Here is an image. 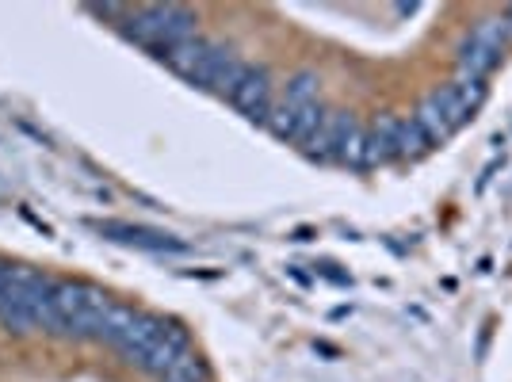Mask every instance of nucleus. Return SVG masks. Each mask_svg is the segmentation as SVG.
Returning <instances> with one entry per match:
<instances>
[{"label": "nucleus", "instance_id": "6ab92c4d", "mask_svg": "<svg viewBox=\"0 0 512 382\" xmlns=\"http://www.w3.org/2000/svg\"><path fill=\"white\" fill-rule=\"evenodd\" d=\"M363 153H367V127L356 119L341 146V165H348V169H363Z\"/></svg>", "mask_w": 512, "mask_h": 382}, {"label": "nucleus", "instance_id": "7ed1b4c3", "mask_svg": "<svg viewBox=\"0 0 512 382\" xmlns=\"http://www.w3.org/2000/svg\"><path fill=\"white\" fill-rule=\"evenodd\" d=\"M195 23H199L195 12L184 4H150V8H138L123 20V35L134 39L138 46H146L157 58H165L172 46L199 35Z\"/></svg>", "mask_w": 512, "mask_h": 382}, {"label": "nucleus", "instance_id": "2eb2a0df", "mask_svg": "<svg viewBox=\"0 0 512 382\" xmlns=\"http://www.w3.org/2000/svg\"><path fill=\"white\" fill-rule=\"evenodd\" d=\"M138 318H142V310L123 306V302H111L104 321H100V329H96V340H100V344H111V348H119V344L127 340L130 329H134V321Z\"/></svg>", "mask_w": 512, "mask_h": 382}, {"label": "nucleus", "instance_id": "6e6552de", "mask_svg": "<svg viewBox=\"0 0 512 382\" xmlns=\"http://www.w3.org/2000/svg\"><path fill=\"white\" fill-rule=\"evenodd\" d=\"M352 123H356L352 111H325L318 130L306 138L302 153H306L310 161H341V146H344V138H348V130H352Z\"/></svg>", "mask_w": 512, "mask_h": 382}, {"label": "nucleus", "instance_id": "9b49d317", "mask_svg": "<svg viewBox=\"0 0 512 382\" xmlns=\"http://www.w3.org/2000/svg\"><path fill=\"white\" fill-rule=\"evenodd\" d=\"M88 295V283H77V279H58L54 291H50V333H69L73 318L81 314Z\"/></svg>", "mask_w": 512, "mask_h": 382}, {"label": "nucleus", "instance_id": "ddd939ff", "mask_svg": "<svg viewBox=\"0 0 512 382\" xmlns=\"http://www.w3.org/2000/svg\"><path fill=\"white\" fill-rule=\"evenodd\" d=\"M169 329V321L157 318V314H142V318L134 321V329L127 333V340L119 344V356L127 363H134V367H142V360L153 352V344L161 340V333Z\"/></svg>", "mask_w": 512, "mask_h": 382}, {"label": "nucleus", "instance_id": "39448f33", "mask_svg": "<svg viewBox=\"0 0 512 382\" xmlns=\"http://www.w3.org/2000/svg\"><path fill=\"white\" fill-rule=\"evenodd\" d=\"M226 54H230V46L214 43V39H203V35H192V39H184L180 46H172L161 62L169 65L172 73H180L188 85L207 88L214 77V69L222 65Z\"/></svg>", "mask_w": 512, "mask_h": 382}, {"label": "nucleus", "instance_id": "20e7f679", "mask_svg": "<svg viewBox=\"0 0 512 382\" xmlns=\"http://www.w3.org/2000/svg\"><path fill=\"white\" fill-rule=\"evenodd\" d=\"M512 39V27L505 16H490V20H478L470 27V35L459 43V77H474V81H486L493 69L505 58V46Z\"/></svg>", "mask_w": 512, "mask_h": 382}, {"label": "nucleus", "instance_id": "f257e3e1", "mask_svg": "<svg viewBox=\"0 0 512 382\" xmlns=\"http://www.w3.org/2000/svg\"><path fill=\"white\" fill-rule=\"evenodd\" d=\"M58 279L43 276L31 264H12L8 283L0 291V325L12 333H50V291Z\"/></svg>", "mask_w": 512, "mask_h": 382}, {"label": "nucleus", "instance_id": "f03ea898", "mask_svg": "<svg viewBox=\"0 0 512 382\" xmlns=\"http://www.w3.org/2000/svg\"><path fill=\"white\" fill-rule=\"evenodd\" d=\"M321 115H325V107H321V77L314 69H299L287 81L283 96L272 104V115H268L264 127L272 130L279 142L306 146V138L318 130Z\"/></svg>", "mask_w": 512, "mask_h": 382}, {"label": "nucleus", "instance_id": "f3484780", "mask_svg": "<svg viewBox=\"0 0 512 382\" xmlns=\"http://www.w3.org/2000/svg\"><path fill=\"white\" fill-rule=\"evenodd\" d=\"M245 69H249V62H241L234 50L222 58V65L214 69V77H211V85H207V92H214V96H234L237 85H241V77H245Z\"/></svg>", "mask_w": 512, "mask_h": 382}, {"label": "nucleus", "instance_id": "9d476101", "mask_svg": "<svg viewBox=\"0 0 512 382\" xmlns=\"http://www.w3.org/2000/svg\"><path fill=\"white\" fill-rule=\"evenodd\" d=\"M100 234L111 237V241H123V245H134V249H146V253H184L188 249L172 234L146 230V226H127V222H100Z\"/></svg>", "mask_w": 512, "mask_h": 382}, {"label": "nucleus", "instance_id": "423d86ee", "mask_svg": "<svg viewBox=\"0 0 512 382\" xmlns=\"http://www.w3.org/2000/svg\"><path fill=\"white\" fill-rule=\"evenodd\" d=\"M413 119L421 123V130L428 134L432 146H444L448 138H455V130L470 123V115L463 111V104H459V96H455V88L451 85L432 88L425 100H421V107H417Z\"/></svg>", "mask_w": 512, "mask_h": 382}, {"label": "nucleus", "instance_id": "4be33fe9", "mask_svg": "<svg viewBox=\"0 0 512 382\" xmlns=\"http://www.w3.org/2000/svg\"><path fill=\"white\" fill-rule=\"evenodd\" d=\"M505 20H509V27H512V8H509V12H505Z\"/></svg>", "mask_w": 512, "mask_h": 382}, {"label": "nucleus", "instance_id": "a211bd4d", "mask_svg": "<svg viewBox=\"0 0 512 382\" xmlns=\"http://www.w3.org/2000/svg\"><path fill=\"white\" fill-rule=\"evenodd\" d=\"M451 88H455V96H459V104H463V111H467L470 119L482 111L486 96H490L486 81H474V77H455V81H451Z\"/></svg>", "mask_w": 512, "mask_h": 382}, {"label": "nucleus", "instance_id": "f8f14e48", "mask_svg": "<svg viewBox=\"0 0 512 382\" xmlns=\"http://www.w3.org/2000/svg\"><path fill=\"white\" fill-rule=\"evenodd\" d=\"M386 161H398V115H379V119L367 127L363 169H379Z\"/></svg>", "mask_w": 512, "mask_h": 382}, {"label": "nucleus", "instance_id": "aec40b11", "mask_svg": "<svg viewBox=\"0 0 512 382\" xmlns=\"http://www.w3.org/2000/svg\"><path fill=\"white\" fill-rule=\"evenodd\" d=\"M161 382H211V371H207V363L199 360L195 352H188Z\"/></svg>", "mask_w": 512, "mask_h": 382}, {"label": "nucleus", "instance_id": "dca6fc26", "mask_svg": "<svg viewBox=\"0 0 512 382\" xmlns=\"http://www.w3.org/2000/svg\"><path fill=\"white\" fill-rule=\"evenodd\" d=\"M432 142H428V134L421 130V123L409 115V119H398V161H421L432 153Z\"/></svg>", "mask_w": 512, "mask_h": 382}, {"label": "nucleus", "instance_id": "4468645a", "mask_svg": "<svg viewBox=\"0 0 512 382\" xmlns=\"http://www.w3.org/2000/svg\"><path fill=\"white\" fill-rule=\"evenodd\" d=\"M107 306H111V298H107L100 287H92V283H88L85 306H81V314L73 318V325H69V333H65V337L69 340H96V329H100V321H104Z\"/></svg>", "mask_w": 512, "mask_h": 382}, {"label": "nucleus", "instance_id": "412c9836", "mask_svg": "<svg viewBox=\"0 0 512 382\" xmlns=\"http://www.w3.org/2000/svg\"><path fill=\"white\" fill-rule=\"evenodd\" d=\"M8 272H12V264L0 260V291H4V283H8Z\"/></svg>", "mask_w": 512, "mask_h": 382}, {"label": "nucleus", "instance_id": "0eeeda50", "mask_svg": "<svg viewBox=\"0 0 512 382\" xmlns=\"http://www.w3.org/2000/svg\"><path fill=\"white\" fill-rule=\"evenodd\" d=\"M230 104H234L245 119L268 123L272 104H276V81H272V73H268L264 65H249L245 77H241V85H237V92L230 96Z\"/></svg>", "mask_w": 512, "mask_h": 382}, {"label": "nucleus", "instance_id": "1a4fd4ad", "mask_svg": "<svg viewBox=\"0 0 512 382\" xmlns=\"http://www.w3.org/2000/svg\"><path fill=\"white\" fill-rule=\"evenodd\" d=\"M192 352V333L184 329V325H176V321H169V329L161 333V340L153 344V352L142 360V371L146 375H153V379H165L176 363L184 360Z\"/></svg>", "mask_w": 512, "mask_h": 382}]
</instances>
